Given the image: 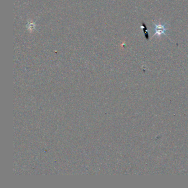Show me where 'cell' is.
Masks as SVG:
<instances>
[{
	"instance_id": "6da1fadb",
	"label": "cell",
	"mask_w": 188,
	"mask_h": 188,
	"mask_svg": "<svg viewBox=\"0 0 188 188\" xmlns=\"http://www.w3.org/2000/svg\"><path fill=\"white\" fill-rule=\"evenodd\" d=\"M155 34H158L160 35L161 34H165V31L167 30V29H166L165 28V24L164 25H156L155 24Z\"/></svg>"
}]
</instances>
